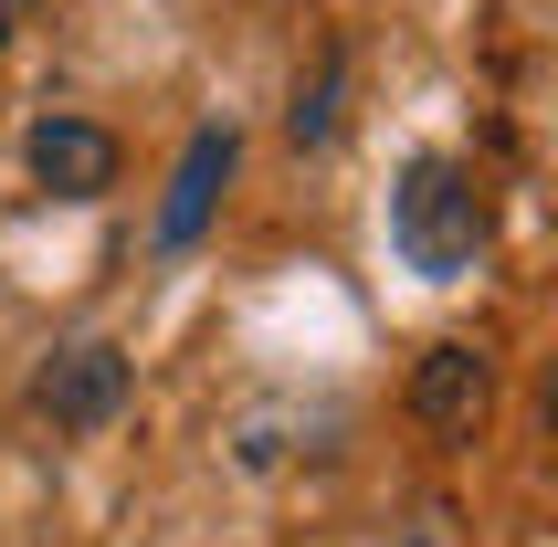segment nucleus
Wrapping results in <instances>:
<instances>
[{
  "label": "nucleus",
  "instance_id": "7ed1b4c3",
  "mask_svg": "<svg viewBox=\"0 0 558 547\" xmlns=\"http://www.w3.org/2000/svg\"><path fill=\"white\" fill-rule=\"evenodd\" d=\"M32 400H43V422H53V431H106L126 411V358L106 348V337H74V348L43 358Z\"/></svg>",
  "mask_w": 558,
  "mask_h": 547
},
{
  "label": "nucleus",
  "instance_id": "f03ea898",
  "mask_svg": "<svg viewBox=\"0 0 558 547\" xmlns=\"http://www.w3.org/2000/svg\"><path fill=\"white\" fill-rule=\"evenodd\" d=\"M485 411H496V358H485L474 337L422 348V368H411V422L433 431L442 453H464L474 431H485Z\"/></svg>",
  "mask_w": 558,
  "mask_h": 547
},
{
  "label": "nucleus",
  "instance_id": "0eeeda50",
  "mask_svg": "<svg viewBox=\"0 0 558 547\" xmlns=\"http://www.w3.org/2000/svg\"><path fill=\"white\" fill-rule=\"evenodd\" d=\"M401 547H442V537H401Z\"/></svg>",
  "mask_w": 558,
  "mask_h": 547
},
{
  "label": "nucleus",
  "instance_id": "f257e3e1",
  "mask_svg": "<svg viewBox=\"0 0 558 547\" xmlns=\"http://www.w3.org/2000/svg\"><path fill=\"white\" fill-rule=\"evenodd\" d=\"M390 243H401L411 274H433V284L485 274V253H496V200H485V180H474L464 158H411L401 190H390Z\"/></svg>",
  "mask_w": 558,
  "mask_h": 547
},
{
  "label": "nucleus",
  "instance_id": "423d86ee",
  "mask_svg": "<svg viewBox=\"0 0 558 547\" xmlns=\"http://www.w3.org/2000/svg\"><path fill=\"white\" fill-rule=\"evenodd\" d=\"M338 74H348L338 53H316V74L295 85V117H284V126H295V148H327V137H338Z\"/></svg>",
  "mask_w": 558,
  "mask_h": 547
},
{
  "label": "nucleus",
  "instance_id": "39448f33",
  "mask_svg": "<svg viewBox=\"0 0 558 547\" xmlns=\"http://www.w3.org/2000/svg\"><path fill=\"white\" fill-rule=\"evenodd\" d=\"M232 158H243L232 126H201V137L180 148V180H169V200H158V253H190L201 232H211L221 190H232Z\"/></svg>",
  "mask_w": 558,
  "mask_h": 547
},
{
  "label": "nucleus",
  "instance_id": "20e7f679",
  "mask_svg": "<svg viewBox=\"0 0 558 547\" xmlns=\"http://www.w3.org/2000/svg\"><path fill=\"white\" fill-rule=\"evenodd\" d=\"M22 169L53 190V200H106V190H117V137L95 117H43L22 137Z\"/></svg>",
  "mask_w": 558,
  "mask_h": 547
}]
</instances>
